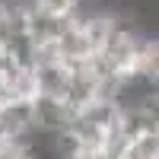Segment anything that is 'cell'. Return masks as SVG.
<instances>
[{"label": "cell", "instance_id": "6da1fadb", "mask_svg": "<svg viewBox=\"0 0 159 159\" xmlns=\"http://www.w3.org/2000/svg\"><path fill=\"white\" fill-rule=\"evenodd\" d=\"M35 99H57L67 102L70 96V64L64 61H48V64H35Z\"/></svg>", "mask_w": 159, "mask_h": 159}, {"label": "cell", "instance_id": "7a4b0ae2", "mask_svg": "<svg viewBox=\"0 0 159 159\" xmlns=\"http://www.w3.org/2000/svg\"><path fill=\"white\" fill-rule=\"evenodd\" d=\"M76 3H80V0H38V10L51 13V16H64V19H70L73 10H76Z\"/></svg>", "mask_w": 159, "mask_h": 159}, {"label": "cell", "instance_id": "3957f363", "mask_svg": "<svg viewBox=\"0 0 159 159\" xmlns=\"http://www.w3.org/2000/svg\"><path fill=\"white\" fill-rule=\"evenodd\" d=\"M70 159H108V153H102V150H73L70 153Z\"/></svg>", "mask_w": 159, "mask_h": 159}]
</instances>
